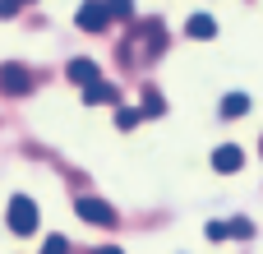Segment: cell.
I'll return each mask as SVG.
<instances>
[{
  "instance_id": "1",
  "label": "cell",
  "mask_w": 263,
  "mask_h": 254,
  "mask_svg": "<svg viewBox=\"0 0 263 254\" xmlns=\"http://www.w3.org/2000/svg\"><path fill=\"white\" fill-rule=\"evenodd\" d=\"M5 222H9L14 236H32V231H37V204H32L28 194H14V199L5 204Z\"/></svg>"
},
{
  "instance_id": "2",
  "label": "cell",
  "mask_w": 263,
  "mask_h": 254,
  "mask_svg": "<svg viewBox=\"0 0 263 254\" xmlns=\"http://www.w3.org/2000/svg\"><path fill=\"white\" fill-rule=\"evenodd\" d=\"M74 213H79L83 222H92V227H116V208H111L106 199H92V194H79V199H74Z\"/></svg>"
},
{
  "instance_id": "3",
  "label": "cell",
  "mask_w": 263,
  "mask_h": 254,
  "mask_svg": "<svg viewBox=\"0 0 263 254\" xmlns=\"http://www.w3.org/2000/svg\"><path fill=\"white\" fill-rule=\"evenodd\" d=\"M74 23H79L83 32H106V23H111L106 0H83V5H79V14H74Z\"/></svg>"
},
{
  "instance_id": "4",
  "label": "cell",
  "mask_w": 263,
  "mask_h": 254,
  "mask_svg": "<svg viewBox=\"0 0 263 254\" xmlns=\"http://www.w3.org/2000/svg\"><path fill=\"white\" fill-rule=\"evenodd\" d=\"M32 88V74L23 69V65H0V93H9V97H23Z\"/></svg>"
},
{
  "instance_id": "5",
  "label": "cell",
  "mask_w": 263,
  "mask_h": 254,
  "mask_svg": "<svg viewBox=\"0 0 263 254\" xmlns=\"http://www.w3.org/2000/svg\"><path fill=\"white\" fill-rule=\"evenodd\" d=\"M245 167V153L236 148V143H222V148H213V171H222V176H236Z\"/></svg>"
},
{
  "instance_id": "6",
  "label": "cell",
  "mask_w": 263,
  "mask_h": 254,
  "mask_svg": "<svg viewBox=\"0 0 263 254\" xmlns=\"http://www.w3.org/2000/svg\"><path fill=\"white\" fill-rule=\"evenodd\" d=\"M83 102L88 106H106V102H120V93H116V83L92 79V83H83Z\"/></svg>"
},
{
  "instance_id": "7",
  "label": "cell",
  "mask_w": 263,
  "mask_h": 254,
  "mask_svg": "<svg viewBox=\"0 0 263 254\" xmlns=\"http://www.w3.org/2000/svg\"><path fill=\"white\" fill-rule=\"evenodd\" d=\"M185 32L199 37V42H208V37L217 32V23H213V14H190V19H185Z\"/></svg>"
},
{
  "instance_id": "8",
  "label": "cell",
  "mask_w": 263,
  "mask_h": 254,
  "mask_svg": "<svg viewBox=\"0 0 263 254\" xmlns=\"http://www.w3.org/2000/svg\"><path fill=\"white\" fill-rule=\"evenodd\" d=\"M245 111H250V97L245 93H227L222 97V120H240Z\"/></svg>"
},
{
  "instance_id": "9",
  "label": "cell",
  "mask_w": 263,
  "mask_h": 254,
  "mask_svg": "<svg viewBox=\"0 0 263 254\" xmlns=\"http://www.w3.org/2000/svg\"><path fill=\"white\" fill-rule=\"evenodd\" d=\"M69 79L83 88V83H92V79H102V74H97V65H92V60H83V56H79V60H69Z\"/></svg>"
},
{
  "instance_id": "10",
  "label": "cell",
  "mask_w": 263,
  "mask_h": 254,
  "mask_svg": "<svg viewBox=\"0 0 263 254\" xmlns=\"http://www.w3.org/2000/svg\"><path fill=\"white\" fill-rule=\"evenodd\" d=\"M139 111H143V120H157V116H166V97H162L157 88H148V93H143V106H139Z\"/></svg>"
},
{
  "instance_id": "11",
  "label": "cell",
  "mask_w": 263,
  "mask_h": 254,
  "mask_svg": "<svg viewBox=\"0 0 263 254\" xmlns=\"http://www.w3.org/2000/svg\"><path fill=\"white\" fill-rule=\"evenodd\" d=\"M143 120V111L139 106H116V130H134Z\"/></svg>"
},
{
  "instance_id": "12",
  "label": "cell",
  "mask_w": 263,
  "mask_h": 254,
  "mask_svg": "<svg viewBox=\"0 0 263 254\" xmlns=\"http://www.w3.org/2000/svg\"><path fill=\"white\" fill-rule=\"evenodd\" d=\"M227 231H231L236 241H250V236H254V222H250V217H231V222H227Z\"/></svg>"
},
{
  "instance_id": "13",
  "label": "cell",
  "mask_w": 263,
  "mask_h": 254,
  "mask_svg": "<svg viewBox=\"0 0 263 254\" xmlns=\"http://www.w3.org/2000/svg\"><path fill=\"white\" fill-rule=\"evenodd\" d=\"M111 19H134V0H106Z\"/></svg>"
},
{
  "instance_id": "14",
  "label": "cell",
  "mask_w": 263,
  "mask_h": 254,
  "mask_svg": "<svg viewBox=\"0 0 263 254\" xmlns=\"http://www.w3.org/2000/svg\"><path fill=\"white\" fill-rule=\"evenodd\" d=\"M42 254H69V245H65V236H46V245H42Z\"/></svg>"
},
{
  "instance_id": "15",
  "label": "cell",
  "mask_w": 263,
  "mask_h": 254,
  "mask_svg": "<svg viewBox=\"0 0 263 254\" xmlns=\"http://www.w3.org/2000/svg\"><path fill=\"white\" fill-rule=\"evenodd\" d=\"M231 231H227V222H208V241H227Z\"/></svg>"
},
{
  "instance_id": "16",
  "label": "cell",
  "mask_w": 263,
  "mask_h": 254,
  "mask_svg": "<svg viewBox=\"0 0 263 254\" xmlns=\"http://www.w3.org/2000/svg\"><path fill=\"white\" fill-rule=\"evenodd\" d=\"M23 9V0H0V19H14Z\"/></svg>"
},
{
  "instance_id": "17",
  "label": "cell",
  "mask_w": 263,
  "mask_h": 254,
  "mask_svg": "<svg viewBox=\"0 0 263 254\" xmlns=\"http://www.w3.org/2000/svg\"><path fill=\"white\" fill-rule=\"evenodd\" d=\"M97 254H120V250H116V245H106V250H97Z\"/></svg>"
},
{
  "instance_id": "18",
  "label": "cell",
  "mask_w": 263,
  "mask_h": 254,
  "mask_svg": "<svg viewBox=\"0 0 263 254\" xmlns=\"http://www.w3.org/2000/svg\"><path fill=\"white\" fill-rule=\"evenodd\" d=\"M259 148H263V139H259Z\"/></svg>"
},
{
  "instance_id": "19",
  "label": "cell",
  "mask_w": 263,
  "mask_h": 254,
  "mask_svg": "<svg viewBox=\"0 0 263 254\" xmlns=\"http://www.w3.org/2000/svg\"><path fill=\"white\" fill-rule=\"evenodd\" d=\"M23 5H28V0H23Z\"/></svg>"
}]
</instances>
